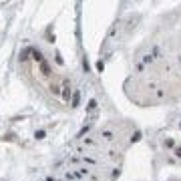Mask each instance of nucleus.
<instances>
[{"instance_id": "3", "label": "nucleus", "mask_w": 181, "mask_h": 181, "mask_svg": "<svg viewBox=\"0 0 181 181\" xmlns=\"http://www.w3.org/2000/svg\"><path fill=\"white\" fill-rule=\"evenodd\" d=\"M28 52H32V48H26V50H22V52H20V60H26V58H28Z\"/></svg>"}, {"instance_id": "9", "label": "nucleus", "mask_w": 181, "mask_h": 181, "mask_svg": "<svg viewBox=\"0 0 181 181\" xmlns=\"http://www.w3.org/2000/svg\"><path fill=\"white\" fill-rule=\"evenodd\" d=\"M40 66H42V70H44V72H48V64H46V62H40Z\"/></svg>"}, {"instance_id": "6", "label": "nucleus", "mask_w": 181, "mask_h": 181, "mask_svg": "<svg viewBox=\"0 0 181 181\" xmlns=\"http://www.w3.org/2000/svg\"><path fill=\"white\" fill-rule=\"evenodd\" d=\"M34 137H36V139H44V131H36Z\"/></svg>"}, {"instance_id": "8", "label": "nucleus", "mask_w": 181, "mask_h": 181, "mask_svg": "<svg viewBox=\"0 0 181 181\" xmlns=\"http://www.w3.org/2000/svg\"><path fill=\"white\" fill-rule=\"evenodd\" d=\"M103 68H105V64H103V60H99L97 62V70H103Z\"/></svg>"}, {"instance_id": "7", "label": "nucleus", "mask_w": 181, "mask_h": 181, "mask_svg": "<svg viewBox=\"0 0 181 181\" xmlns=\"http://www.w3.org/2000/svg\"><path fill=\"white\" fill-rule=\"evenodd\" d=\"M95 107H97V101H95V99H93V101H91V103H88V111H93V109H95Z\"/></svg>"}, {"instance_id": "4", "label": "nucleus", "mask_w": 181, "mask_h": 181, "mask_svg": "<svg viewBox=\"0 0 181 181\" xmlns=\"http://www.w3.org/2000/svg\"><path fill=\"white\" fill-rule=\"evenodd\" d=\"M62 99H64V101L70 99V91H68V86H64V91H62Z\"/></svg>"}, {"instance_id": "10", "label": "nucleus", "mask_w": 181, "mask_h": 181, "mask_svg": "<svg viewBox=\"0 0 181 181\" xmlns=\"http://www.w3.org/2000/svg\"><path fill=\"white\" fill-rule=\"evenodd\" d=\"M175 155H177V157H181V147H175Z\"/></svg>"}, {"instance_id": "5", "label": "nucleus", "mask_w": 181, "mask_h": 181, "mask_svg": "<svg viewBox=\"0 0 181 181\" xmlns=\"http://www.w3.org/2000/svg\"><path fill=\"white\" fill-rule=\"evenodd\" d=\"M139 139H141V133H139V131H137V133H135V135H133V137H131V141H133V143H137V141H139Z\"/></svg>"}, {"instance_id": "2", "label": "nucleus", "mask_w": 181, "mask_h": 181, "mask_svg": "<svg viewBox=\"0 0 181 181\" xmlns=\"http://www.w3.org/2000/svg\"><path fill=\"white\" fill-rule=\"evenodd\" d=\"M78 103H80V95L74 93V95H72V107H78Z\"/></svg>"}, {"instance_id": "1", "label": "nucleus", "mask_w": 181, "mask_h": 181, "mask_svg": "<svg viewBox=\"0 0 181 181\" xmlns=\"http://www.w3.org/2000/svg\"><path fill=\"white\" fill-rule=\"evenodd\" d=\"M32 56H34L38 62H42V54H40V50H38V48H32Z\"/></svg>"}]
</instances>
